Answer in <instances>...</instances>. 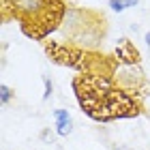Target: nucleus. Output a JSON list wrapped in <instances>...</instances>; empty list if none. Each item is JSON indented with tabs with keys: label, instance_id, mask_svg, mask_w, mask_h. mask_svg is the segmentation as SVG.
Returning <instances> with one entry per match:
<instances>
[{
	"label": "nucleus",
	"instance_id": "f257e3e1",
	"mask_svg": "<svg viewBox=\"0 0 150 150\" xmlns=\"http://www.w3.org/2000/svg\"><path fill=\"white\" fill-rule=\"evenodd\" d=\"M54 118H56V131H58V135L67 137V135L73 131V118H71V114L67 110H56V112H54Z\"/></svg>",
	"mask_w": 150,
	"mask_h": 150
},
{
	"label": "nucleus",
	"instance_id": "f03ea898",
	"mask_svg": "<svg viewBox=\"0 0 150 150\" xmlns=\"http://www.w3.org/2000/svg\"><path fill=\"white\" fill-rule=\"evenodd\" d=\"M11 97H13V94H11V88L2 84V86H0V99H2V103H9Z\"/></svg>",
	"mask_w": 150,
	"mask_h": 150
},
{
	"label": "nucleus",
	"instance_id": "7ed1b4c3",
	"mask_svg": "<svg viewBox=\"0 0 150 150\" xmlns=\"http://www.w3.org/2000/svg\"><path fill=\"white\" fill-rule=\"evenodd\" d=\"M110 6H112V9L114 11H125L127 9V2H125V0H110Z\"/></svg>",
	"mask_w": 150,
	"mask_h": 150
},
{
	"label": "nucleus",
	"instance_id": "20e7f679",
	"mask_svg": "<svg viewBox=\"0 0 150 150\" xmlns=\"http://www.w3.org/2000/svg\"><path fill=\"white\" fill-rule=\"evenodd\" d=\"M43 81H45V94H43V97H45V99H50V97H52V90H54V86H52V81L47 79V77H43Z\"/></svg>",
	"mask_w": 150,
	"mask_h": 150
},
{
	"label": "nucleus",
	"instance_id": "39448f33",
	"mask_svg": "<svg viewBox=\"0 0 150 150\" xmlns=\"http://www.w3.org/2000/svg\"><path fill=\"white\" fill-rule=\"evenodd\" d=\"M41 139H43V142H47V144H52V142H54V133H52V131H47V129H45V131L41 133Z\"/></svg>",
	"mask_w": 150,
	"mask_h": 150
},
{
	"label": "nucleus",
	"instance_id": "423d86ee",
	"mask_svg": "<svg viewBox=\"0 0 150 150\" xmlns=\"http://www.w3.org/2000/svg\"><path fill=\"white\" fill-rule=\"evenodd\" d=\"M125 2H127V6H135V4H137V0H125Z\"/></svg>",
	"mask_w": 150,
	"mask_h": 150
},
{
	"label": "nucleus",
	"instance_id": "0eeeda50",
	"mask_svg": "<svg viewBox=\"0 0 150 150\" xmlns=\"http://www.w3.org/2000/svg\"><path fill=\"white\" fill-rule=\"evenodd\" d=\"M146 45L150 47V32H146Z\"/></svg>",
	"mask_w": 150,
	"mask_h": 150
}]
</instances>
